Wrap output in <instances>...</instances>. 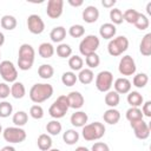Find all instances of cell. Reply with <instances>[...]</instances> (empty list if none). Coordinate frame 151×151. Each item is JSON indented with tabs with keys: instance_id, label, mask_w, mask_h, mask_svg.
<instances>
[{
	"instance_id": "c3c4849f",
	"label": "cell",
	"mask_w": 151,
	"mask_h": 151,
	"mask_svg": "<svg viewBox=\"0 0 151 151\" xmlns=\"http://www.w3.org/2000/svg\"><path fill=\"white\" fill-rule=\"evenodd\" d=\"M18 66L20 70L22 71H27L33 66L32 61H27V60H22V59H18Z\"/></svg>"
},
{
	"instance_id": "7bdbcfd3",
	"label": "cell",
	"mask_w": 151,
	"mask_h": 151,
	"mask_svg": "<svg viewBox=\"0 0 151 151\" xmlns=\"http://www.w3.org/2000/svg\"><path fill=\"white\" fill-rule=\"evenodd\" d=\"M138 29H140V31H144V29H146L147 27H149V25H150V21H149V19H147V17L145 15V14H143V13H139V15H138V19L136 20V22L133 24Z\"/></svg>"
},
{
	"instance_id": "f1b7e54d",
	"label": "cell",
	"mask_w": 151,
	"mask_h": 151,
	"mask_svg": "<svg viewBox=\"0 0 151 151\" xmlns=\"http://www.w3.org/2000/svg\"><path fill=\"white\" fill-rule=\"evenodd\" d=\"M120 101V97L116 91H109L105 94V104L111 109H114Z\"/></svg>"
},
{
	"instance_id": "f5cc1de1",
	"label": "cell",
	"mask_w": 151,
	"mask_h": 151,
	"mask_svg": "<svg viewBox=\"0 0 151 151\" xmlns=\"http://www.w3.org/2000/svg\"><path fill=\"white\" fill-rule=\"evenodd\" d=\"M4 42H5V35L2 32H0V47L4 45Z\"/></svg>"
},
{
	"instance_id": "8992f818",
	"label": "cell",
	"mask_w": 151,
	"mask_h": 151,
	"mask_svg": "<svg viewBox=\"0 0 151 151\" xmlns=\"http://www.w3.org/2000/svg\"><path fill=\"white\" fill-rule=\"evenodd\" d=\"M2 136L6 142L17 144L26 139V131L18 126H11V127H6L2 131Z\"/></svg>"
},
{
	"instance_id": "9a60e30c",
	"label": "cell",
	"mask_w": 151,
	"mask_h": 151,
	"mask_svg": "<svg viewBox=\"0 0 151 151\" xmlns=\"http://www.w3.org/2000/svg\"><path fill=\"white\" fill-rule=\"evenodd\" d=\"M131 81L123 77V78H118L116 79L114 84H113V87H114V91L118 93V94H125V93H129L131 91Z\"/></svg>"
},
{
	"instance_id": "d4e9b609",
	"label": "cell",
	"mask_w": 151,
	"mask_h": 151,
	"mask_svg": "<svg viewBox=\"0 0 151 151\" xmlns=\"http://www.w3.org/2000/svg\"><path fill=\"white\" fill-rule=\"evenodd\" d=\"M11 94L15 99H21L26 94V88L24 84L20 81H14L13 85L11 86Z\"/></svg>"
},
{
	"instance_id": "b9f144b4",
	"label": "cell",
	"mask_w": 151,
	"mask_h": 151,
	"mask_svg": "<svg viewBox=\"0 0 151 151\" xmlns=\"http://www.w3.org/2000/svg\"><path fill=\"white\" fill-rule=\"evenodd\" d=\"M68 34L72 38H80V37H83L85 34V28H84L83 25H79V24L72 25L68 28Z\"/></svg>"
},
{
	"instance_id": "4dcf8cb0",
	"label": "cell",
	"mask_w": 151,
	"mask_h": 151,
	"mask_svg": "<svg viewBox=\"0 0 151 151\" xmlns=\"http://www.w3.org/2000/svg\"><path fill=\"white\" fill-rule=\"evenodd\" d=\"M38 74L42 79H50L54 74V68L50 64H42L38 68Z\"/></svg>"
},
{
	"instance_id": "8d00e7d4",
	"label": "cell",
	"mask_w": 151,
	"mask_h": 151,
	"mask_svg": "<svg viewBox=\"0 0 151 151\" xmlns=\"http://www.w3.org/2000/svg\"><path fill=\"white\" fill-rule=\"evenodd\" d=\"M110 20L112 21L111 24H113L114 26L123 24V21H124V19H123V12L119 8H112L110 11Z\"/></svg>"
},
{
	"instance_id": "1f68e13d",
	"label": "cell",
	"mask_w": 151,
	"mask_h": 151,
	"mask_svg": "<svg viewBox=\"0 0 151 151\" xmlns=\"http://www.w3.org/2000/svg\"><path fill=\"white\" fill-rule=\"evenodd\" d=\"M27 120H28V114L25 111H18V112H15L13 114V118H12V122L18 127L24 126L27 123Z\"/></svg>"
},
{
	"instance_id": "f546056e",
	"label": "cell",
	"mask_w": 151,
	"mask_h": 151,
	"mask_svg": "<svg viewBox=\"0 0 151 151\" xmlns=\"http://www.w3.org/2000/svg\"><path fill=\"white\" fill-rule=\"evenodd\" d=\"M63 139L67 145H73L79 140V133L73 129L66 130L63 134Z\"/></svg>"
},
{
	"instance_id": "ffe728a7",
	"label": "cell",
	"mask_w": 151,
	"mask_h": 151,
	"mask_svg": "<svg viewBox=\"0 0 151 151\" xmlns=\"http://www.w3.org/2000/svg\"><path fill=\"white\" fill-rule=\"evenodd\" d=\"M139 52L144 57H149L151 54V33H146L139 45Z\"/></svg>"
},
{
	"instance_id": "816d5d0a",
	"label": "cell",
	"mask_w": 151,
	"mask_h": 151,
	"mask_svg": "<svg viewBox=\"0 0 151 151\" xmlns=\"http://www.w3.org/2000/svg\"><path fill=\"white\" fill-rule=\"evenodd\" d=\"M0 151H15V149H14L13 146H11V145H6V146H4Z\"/></svg>"
},
{
	"instance_id": "ab89813d",
	"label": "cell",
	"mask_w": 151,
	"mask_h": 151,
	"mask_svg": "<svg viewBox=\"0 0 151 151\" xmlns=\"http://www.w3.org/2000/svg\"><path fill=\"white\" fill-rule=\"evenodd\" d=\"M57 54L60 58H68L72 54V47L68 44H59L57 46Z\"/></svg>"
},
{
	"instance_id": "11a10c76",
	"label": "cell",
	"mask_w": 151,
	"mask_h": 151,
	"mask_svg": "<svg viewBox=\"0 0 151 151\" xmlns=\"http://www.w3.org/2000/svg\"><path fill=\"white\" fill-rule=\"evenodd\" d=\"M146 12H147V14H151V2H149L146 5Z\"/></svg>"
},
{
	"instance_id": "6f0895ef",
	"label": "cell",
	"mask_w": 151,
	"mask_h": 151,
	"mask_svg": "<svg viewBox=\"0 0 151 151\" xmlns=\"http://www.w3.org/2000/svg\"><path fill=\"white\" fill-rule=\"evenodd\" d=\"M0 133H2V126H1V124H0Z\"/></svg>"
},
{
	"instance_id": "e575fe53",
	"label": "cell",
	"mask_w": 151,
	"mask_h": 151,
	"mask_svg": "<svg viewBox=\"0 0 151 151\" xmlns=\"http://www.w3.org/2000/svg\"><path fill=\"white\" fill-rule=\"evenodd\" d=\"M77 80H78L77 76H76V73L72 72V71L64 72L63 76H61V81H63V84H64L65 86H68V87H70V86H73V85L77 83Z\"/></svg>"
},
{
	"instance_id": "6da1fadb",
	"label": "cell",
	"mask_w": 151,
	"mask_h": 151,
	"mask_svg": "<svg viewBox=\"0 0 151 151\" xmlns=\"http://www.w3.org/2000/svg\"><path fill=\"white\" fill-rule=\"evenodd\" d=\"M53 94V86L51 84L38 83L34 84L29 90V98L33 103L40 104L50 99Z\"/></svg>"
},
{
	"instance_id": "2e32d148",
	"label": "cell",
	"mask_w": 151,
	"mask_h": 151,
	"mask_svg": "<svg viewBox=\"0 0 151 151\" xmlns=\"http://www.w3.org/2000/svg\"><path fill=\"white\" fill-rule=\"evenodd\" d=\"M99 18V11L96 6H87L83 11V20L87 24H93Z\"/></svg>"
},
{
	"instance_id": "db71d44e",
	"label": "cell",
	"mask_w": 151,
	"mask_h": 151,
	"mask_svg": "<svg viewBox=\"0 0 151 151\" xmlns=\"http://www.w3.org/2000/svg\"><path fill=\"white\" fill-rule=\"evenodd\" d=\"M74 151H90L87 147H85V146H78Z\"/></svg>"
},
{
	"instance_id": "277c9868",
	"label": "cell",
	"mask_w": 151,
	"mask_h": 151,
	"mask_svg": "<svg viewBox=\"0 0 151 151\" xmlns=\"http://www.w3.org/2000/svg\"><path fill=\"white\" fill-rule=\"evenodd\" d=\"M129 47V39L125 35H119L110 40L107 45V51L110 55L112 57H118L123 54Z\"/></svg>"
},
{
	"instance_id": "d6a6232c",
	"label": "cell",
	"mask_w": 151,
	"mask_h": 151,
	"mask_svg": "<svg viewBox=\"0 0 151 151\" xmlns=\"http://www.w3.org/2000/svg\"><path fill=\"white\" fill-rule=\"evenodd\" d=\"M68 66L72 70V72L73 71H80L84 66V60L79 55H72L68 59Z\"/></svg>"
},
{
	"instance_id": "7402d4cb",
	"label": "cell",
	"mask_w": 151,
	"mask_h": 151,
	"mask_svg": "<svg viewBox=\"0 0 151 151\" xmlns=\"http://www.w3.org/2000/svg\"><path fill=\"white\" fill-rule=\"evenodd\" d=\"M65 37H66V29L63 26L54 27L50 33V38L53 42H61L65 39Z\"/></svg>"
},
{
	"instance_id": "7dc6e473",
	"label": "cell",
	"mask_w": 151,
	"mask_h": 151,
	"mask_svg": "<svg viewBox=\"0 0 151 151\" xmlns=\"http://www.w3.org/2000/svg\"><path fill=\"white\" fill-rule=\"evenodd\" d=\"M142 113H143V116H145V117H147V118L151 117V100H147V101L143 103Z\"/></svg>"
},
{
	"instance_id": "60d3db41",
	"label": "cell",
	"mask_w": 151,
	"mask_h": 151,
	"mask_svg": "<svg viewBox=\"0 0 151 151\" xmlns=\"http://www.w3.org/2000/svg\"><path fill=\"white\" fill-rule=\"evenodd\" d=\"M13 112V106L9 101H0V117L1 118H7L12 114Z\"/></svg>"
},
{
	"instance_id": "bcb514c9",
	"label": "cell",
	"mask_w": 151,
	"mask_h": 151,
	"mask_svg": "<svg viewBox=\"0 0 151 151\" xmlns=\"http://www.w3.org/2000/svg\"><path fill=\"white\" fill-rule=\"evenodd\" d=\"M91 151H110V147L106 143H103V142H97L92 145L91 147Z\"/></svg>"
},
{
	"instance_id": "5bb4252c",
	"label": "cell",
	"mask_w": 151,
	"mask_h": 151,
	"mask_svg": "<svg viewBox=\"0 0 151 151\" xmlns=\"http://www.w3.org/2000/svg\"><path fill=\"white\" fill-rule=\"evenodd\" d=\"M34 55H35V51L32 47V45L22 44L19 47V58L18 59H22V60H27V61L34 63Z\"/></svg>"
},
{
	"instance_id": "8fae6325",
	"label": "cell",
	"mask_w": 151,
	"mask_h": 151,
	"mask_svg": "<svg viewBox=\"0 0 151 151\" xmlns=\"http://www.w3.org/2000/svg\"><path fill=\"white\" fill-rule=\"evenodd\" d=\"M131 124V127L134 132V136L136 138L138 139H146L149 138L150 136V126L146 122H144L143 119L142 120H138V122H134V123H130Z\"/></svg>"
},
{
	"instance_id": "4316f807",
	"label": "cell",
	"mask_w": 151,
	"mask_h": 151,
	"mask_svg": "<svg viewBox=\"0 0 151 151\" xmlns=\"http://www.w3.org/2000/svg\"><path fill=\"white\" fill-rule=\"evenodd\" d=\"M38 53L41 58L44 59H47V58H51L53 54H54V47L52 44L50 42H42L40 44L39 48H38Z\"/></svg>"
},
{
	"instance_id": "3957f363",
	"label": "cell",
	"mask_w": 151,
	"mask_h": 151,
	"mask_svg": "<svg viewBox=\"0 0 151 151\" xmlns=\"http://www.w3.org/2000/svg\"><path fill=\"white\" fill-rule=\"evenodd\" d=\"M68 109H70V104H68L67 96H59L54 100V103L50 106L48 113L52 118L59 119V118H63L66 114Z\"/></svg>"
},
{
	"instance_id": "7a4b0ae2",
	"label": "cell",
	"mask_w": 151,
	"mask_h": 151,
	"mask_svg": "<svg viewBox=\"0 0 151 151\" xmlns=\"http://www.w3.org/2000/svg\"><path fill=\"white\" fill-rule=\"evenodd\" d=\"M83 137L87 142L100 139L105 134V126L100 122H94L91 124H86L83 126Z\"/></svg>"
},
{
	"instance_id": "74e56055",
	"label": "cell",
	"mask_w": 151,
	"mask_h": 151,
	"mask_svg": "<svg viewBox=\"0 0 151 151\" xmlns=\"http://www.w3.org/2000/svg\"><path fill=\"white\" fill-rule=\"evenodd\" d=\"M85 63L88 66V68L92 70V68H96V67L99 66L100 58H99V55L97 53H91V54H88V55L85 57Z\"/></svg>"
},
{
	"instance_id": "f35d334b",
	"label": "cell",
	"mask_w": 151,
	"mask_h": 151,
	"mask_svg": "<svg viewBox=\"0 0 151 151\" xmlns=\"http://www.w3.org/2000/svg\"><path fill=\"white\" fill-rule=\"evenodd\" d=\"M138 15H139V12L138 11L132 9V8H129V9H126L123 13V19H124V21H126L129 24H134L136 20L138 19Z\"/></svg>"
},
{
	"instance_id": "44dd1931",
	"label": "cell",
	"mask_w": 151,
	"mask_h": 151,
	"mask_svg": "<svg viewBox=\"0 0 151 151\" xmlns=\"http://www.w3.org/2000/svg\"><path fill=\"white\" fill-rule=\"evenodd\" d=\"M127 103L131 105V107H139L143 105L144 98L138 91H130L127 94Z\"/></svg>"
},
{
	"instance_id": "681fc988",
	"label": "cell",
	"mask_w": 151,
	"mask_h": 151,
	"mask_svg": "<svg viewBox=\"0 0 151 151\" xmlns=\"http://www.w3.org/2000/svg\"><path fill=\"white\" fill-rule=\"evenodd\" d=\"M116 0H103L101 1V5L106 8H113V6L116 5Z\"/></svg>"
},
{
	"instance_id": "836d02e7",
	"label": "cell",
	"mask_w": 151,
	"mask_h": 151,
	"mask_svg": "<svg viewBox=\"0 0 151 151\" xmlns=\"http://www.w3.org/2000/svg\"><path fill=\"white\" fill-rule=\"evenodd\" d=\"M61 129H63V126H61V124L58 122V119L51 120V122H48L47 125H46V131H47L50 134H52V136L59 134V133L61 132Z\"/></svg>"
},
{
	"instance_id": "5b68a950",
	"label": "cell",
	"mask_w": 151,
	"mask_h": 151,
	"mask_svg": "<svg viewBox=\"0 0 151 151\" xmlns=\"http://www.w3.org/2000/svg\"><path fill=\"white\" fill-rule=\"evenodd\" d=\"M99 44H100V41L97 35H94V34L86 35L79 44V51L84 57H86L91 53H96V51L99 47Z\"/></svg>"
},
{
	"instance_id": "7c38bea8",
	"label": "cell",
	"mask_w": 151,
	"mask_h": 151,
	"mask_svg": "<svg viewBox=\"0 0 151 151\" xmlns=\"http://www.w3.org/2000/svg\"><path fill=\"white\" fill-rule=\"evenodd\" d=\"M64 1L63 0H48L46 13L51 19H58L63 14Z\"/></svg>"
},
{
	"instance_id": "d6986e66",
	"label": "cell",
	"mask_w": 151,
	"mask_h": 151,
	"mask_svg": "<svg viewBox=\"0 0 151 151\" xmlns=\"http://www.w3.org/2000/svg\"><path fill=\"white\" fill-rule=\"evenodd\" d=\"M103 118H104L105 123H107L110 125H114L120 119V112L118 110H116V109H109V110H106L104 112Z\"/></svg>"
},
{
	"instance_id": "30bf717a",
	"label": "cell",
	"mask_w": 151,
	"mask_h": 151,
	"mask_svg": "<svg viewBox=\"0 0 151 151\" xmlns=\"http://www.w3.org/2000/svg\"><path fill=\"white\" fill-rule=\"evenodd\" d=\"M27 27L32 34H41L45 29V22L38 14H31L27 18Z\"/></svg>"
},
{
	"instance_id": "9f6ffc18",
	"label": "cell",
	"mask_w": 151,
	"mask_h": 151,
	"mask_svg": "<svg viewBox=\"0 0 151 151\" xmlns=\"http://www.w3.org/2000/svg\"><path fill=\"white\" fill-rule=\"evenodd\" d=\"M48 151H61V150H59V149H50Z\"/></svg>"
},
{
	"instance_id": "f907efd6",
	"label": "cell",
	"mask_w": 151,
	"mask_h": 151,
	"mask_svg": "<svg viewBox=\"0 0 151 151\" xmlns=\"http://www.w3.org/2000/svg\"><path fill=\"white\" fill-rule=\"evenodd\" d=\"M68 4L71 5V6H73V7H80L83 4H84V1L83 0H68Z\"/></svg>"
},
{
	"instance_id": "680465c9",
	"label": "cell",
	"mask_w": 151,
	"mask_h": 151,
	"mask_svg": "<svg viewBox=\"0 0 151 151\" xmlns=\"http://www.w3.org/2000/svg\"><path fill=\"white\" fill-rule=\"evenodd\" d=\"M0 58H1V53H0Z\"/></svg>"
},
{
	"instance_id": "52a82bcc",
	"label": "cell",
	"mask_w": 151,
	"mask_h": 151,
	"mask_svg": "<svg viewBox=\"0 0 151 151\" xmlns=\"http://www.w3.org/2000/svg\"><path fill=\"white\" fill-rule=\"evenodd\" d=\"M0 76L6 83H14L18 78V71L14 64L9 60H4L0 63Z\"/></svg>"
},
{
	"instance_id": "cb8c5ba5",
	"label": "cell",
	"mask_w": 151,
	"mask_h": 151,
	"mask_svg": "<svg viewBox=\"0 0 151 151\" xmlns=\"http://www.w3.org/2000/svg\"><path fill=\"white\" fill-rule=\"evenodd\" d=\"M77 78H78V80L81 84L87 85V84H91L93 81L94 74H93V71L90 70V68H81L80 72H79V74L77 76Z\"/></svg>"
},
{
	"instance_id": "83f0119b",
	"label": "cell",
	"mask_w": 151,
	"mask_h": 151,
	"mask_svg": "<svg viewBox=\"0 0 151 151\" xmlns=\"http://www.w3.org/2000/svg\"><path fill=\"white\" fill-rule=\"evenodd\" d=\"M126 119L130 122V123H134V122H138V120H142L143 119V113H142V110L139 107H130L127 111H126Z\"/></svg>"
},
{
	"instance_id": "4fadbf2b",
	"label": "cell",
	"mask_w": 151,
	"mask_h": 151,
	"mask_svg": "<svg viewBox=\"0 0 151 151\" xmlns=\"http://www.w3.org/2000/svg\"><path fill=\"white\" fill-rule=\"evenodd\" d=\"M67 99H68V104H70V107L74 109V110H78L80 107H83L84 103H85V99L83 97V94L78 91H72L67 94Z\"/></svg>"
},
{
	"instance_id": "d590c367",
	"label": "cell",
	"mask_w": 151,
	"mask_h": 151,
	"mask_svg": "<svg viewBox=\"0 0 151 151\" xmlns=\"http://www.w3.org/2000/svg\"><path fill=\"white\" fill-rule=\"evenodd\" d=\"M147 81H149V77H147L146 73H138V74H136V76L133 77V79H132L133 86H136V87H138V88L145 87V85L147 84Z\"/></svg>"
},
{
	"instance_id": "e0dca14e",
	"label": "cell",
	"mask_w": 151,
	"mask_h": 151,
	"mask_svg": "<svg viewBox=\"0 0 151 151\" xmlns=\"http://www.w3.org/2000/svg\"><path fill=\"white\" fill-rule=\"evenodd\" d=\"M71 124L76 127H83L84 125H86L87 120H88V116L84 112V111H76L74 113H72L71 118Z\"/></svg>"
},
{
	"instance_id": "ba28073f",
	"label": "cell",
	"mask_w": 151,
	"mask_h": 151,
	"mask_svg": "<svg viewBox=\"0 0 151 151\" xmlns=\"http://www.w3.org/2000/svg\"><path fill=\"white\" fill-rule=\"evenodd\" d=\"M113 85V74L110 71H100L96 77V87L100 92H109Z\"/></svg>"
},
{
	"instance_id": "ee69618b",
	"label": "cell",
	"mask_w": 151,
	"mask_h": 151,
	"mask_svg": "<svg viewBox=\"0 0 151 151\" xmlns=\"http://www.w3.org/2000/svg\"><path fill=\"white\" fill-rule=\"evenodd\" d=\"M29 116L32 118H34V119H41L44 117V109L40 105L35 104V105L31 106V109H29Z\"/></svg>"
},
{
	"instance_id": "ac0fdd59",
	"label": "cell",
	"mask_w": 151,
	"mask_h": 151,
	"mask_svg": "<svg viewBox=\"0 0 151 151\" xmlns=\"http://www.w3.org/2000/svg\"><path fill=\"white\" fill-rule=\"evenodd\" d=\"M116 32H117V28L111 22L103 24L99 28V34L104 39H113V37L116 35Z\"/></svg>"
},
{
	"instance_id": "9c48e42d",
	"label": "cell",
	"mask_w": 151,
	"mask_h": 151,
	"mask_svg": "<svg viewBox=\"0 0 151 151\" xmlns=\"http://www.w3.org/2000/svg\"><path fill=\"white\" fill-rule=\"evenodd\" d=\"M118 70L122 76H133L137 70L134 59L131 55H124L119 61Z\"/></svg>"
},
{
	"instance_id": "484cf974",
	"label": "cell",
	"mask_w": 151,
	"mask_h": 151,
	"mask_svg": "<svg viewBox=\"0 0 151 151\" xmlns=\"http://www.w3.org/2000/svg\"><path fill=\"white\" fill-rule=\"evenodd\" d=\"M37 144H38V147L41 151H48L52 147V138L47 133H41L38 137Z\"/></svg>"
},
{
	"instance_id": "f6af8a7d",
	"label": "cell",
	"mask_w": 151,
	"mask_h": 151,
	"mask_svg": "<svg viewBox=\"0 0 151 151\" xmlns=\"http://www.w3.org/2000/svg\"><path fill=\"white\" fill-rule=\"evenodd\" d=\"M11 94V88L6 83H0V99H6Z\"/></svg>"
},
{
	"instance_id": "603a6c76",
	"label": "cell",
	"mask_w": 151,
	"mask_h": 151,
	"mask_svg": "<svg viewBox=\"0 0 151 151\" xmlns=\"http://www.w3.org/2000/svg\"><path fill=\"white\" fill-rule=\"evenodd\" d=\"M17 24H18V22H17L15 17L9 15V14L4 15V17L1 18V20H0L1 27H2L4 29H6V31H12V29H14V28L17 27Z\"/></svg>"
}]
</instances>
